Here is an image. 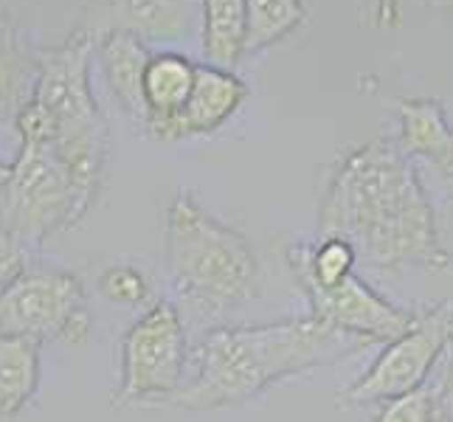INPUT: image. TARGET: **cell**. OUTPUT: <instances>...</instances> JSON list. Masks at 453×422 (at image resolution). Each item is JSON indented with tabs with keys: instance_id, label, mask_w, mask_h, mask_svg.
I'll list each match as a JSON object with an SVG mask.
<instances>
[{
	"instance_id": "cell-1",
	"label": "cell",
	"mask_w": 453,
	"mask_h": 422,
	"mask_svg": "<svg viewBox=\"0 0 453 422\" xmlns=\"http://www.w3.org/2000/svg\"><path fill=\"white\" fill-rule=\"evenodd\" d=\"M316 226L321 237L347 240L372 271L450 268L431 197L411 155L392 138H372L338 155L321 186Z\"/></svg>"
},
{
	"instance_id": "cell-2",
	"label": "cell",
	"mask_w": 453,
	"mask_h": 422,
	"mask_svg": "<svg viewBox=\"0 0 453 422\" xmlns=\"http://www.w3.org/2000/svg\"><path fill=\"white\" fill-rule=\"evenodd\" d=\"M369 347L372 343L341 333L316 316L217 326L195 343L189 352L192 380H186L166 405L183 411L234 409L288 378L333 366Z\"/></svg>"
},
{
	"instance_id": "cell-3",
	"label": "cell",
	"mask_w": 453,
	"mask_h": 422,
	"mask_svg": "<svg viewBox=\"0 0 453 422\" xmlns=\"http://www.w3.org/2000/svg\"><path fill=\"white\" fill-rule=\"evenodd\" d=\"M93 49L96 40L80 28L65 42L42 49L35 93L18 119V141L51 147L96 197L111 155V124L90 85Z\"/></svg>"
},
{
	"instance_id": "cell-4",
	"label": "cell",
	"mask_w": 453,
	"mask_h": 422,
	"mask_svg": "<svg viewBox=\"0 0 453 422\" xmlns=\"http://www.w3.org/2000/svg\"><path fill=\"white\" fill-rule=\"evenodd\" d=\"M164 262L172 288L200 318H220L259 295V259L248 237L186 189L164 209Z\"/></svg>"
},
{
	"instance_id": "cell-5",
	"label": "cell",
	"mask_w": 453,
	"mask_h": 422,
	"mask_svg": "<svg viewBox=\"0 0 453 422\" xmlns=\"http://www.w3.org/2000/svg\"><path fill=\"white\" fill-rule=\"evenodd\" d=\"M96 203L59 155L40 141H18L9 180L0 186V223L26 248L85 220Z\"/></svg>"
},
{
	"instance_id": "cell-6",
	"label": "cell",
	"mask_w": 453,
	"mask_h": 422,
	"mask_svg": "<svg viewBox=\"0 0 453 422\" xmlns=\"http://www.w3.org/2000/svg\"><path fill=\"white\" fill-rule=\"evenodd\" d=\"M189 343L180 310L172 302H152L119 343L116 409L124 405H166L183 386Z\"/></svg>"
},
{
	"instance_id": "cell-7",
	"label": "cell",
	"mask_w": 453,
	"mask_h": 422,
	"mask_svg": "<svg viewBox=\"0 0 453 422\" xmlns=\"http://www.w3.org/2000/svg\"><path fill=\"white\" fill-rule=\"evenodd\" d=\"M90 333V310L82 279L54 265H28L0 293V335L31 341L82 343Z\"/></svg>"
},
{
	"instance_id": "cell-8",
	"label": "cell",
	"mask_w": 453,
	"mask_h": 422,
	"mask_svg": "<svg viewBox=\"0 0 453 422\" xmlns=\"http://www.w3.org/2000/svg\"><path fill=\"white\" fill-rule=\"evenodd\" d=\"M453 343V304L419 307L417 321L409 333L383 343L364 378H357L347 392L338 395L341 409H361V405H383L403 395L423 388L440 357Z\"/></svg>"
},
{
	"instance_id": "cell-9",
	"label": "cell",
	"mask_w": 453,
	"mask_h": 422,
	"mask_svg": "<svg viewBox=\"0 0 453 422\" xmlns=\"http://www.w3.org/2000/svg\"><path fill=\"white\" fill-rule=\"evenodd\" d=\"M302 293L307 295L310 316L352 338H361L372 347L400 338L417 321V310L397 307L355 273L333 290L302 285Z\"/></svg>"
},
{
	"instance_id": "cell-10",
	"label": "cell",
	"mask_w": 453,
	"mask_h": 422,
	"mask_svg": "<svg viewBox=\"0 0 453 422\" xmlns=\"http://www.w3.org/2000/svg\"><path fill=\"white\" fill-rule=\"evenodd\" d=\"M203 23V0H85L80 31L133 35L142 42H180Z\"/></svg>"
},
{
	"instance_id": "cell-11",
	"label": "cell",
	"mask_w": 453,
	"mask_h": 422,
	"mask_svg": "<svg viewBox=\"0 0 453 422\" xmlns=\"http://www.w3.org/2000/svg\"><path fill=\"white\" fill-rule=\"evenodd\" d=\"M248 99V85L234 71L197 62V76L189 102L175 116L166 141L203 138L211 135L234 119L242 102Z\"/></svg>"
},
{
	"instance_id": "cell-12",
	"label": "cell",
	"mask_w": 453,
	"mask_h": 422,
	"mask_svg": "<svg viewBox=\"0 0 453 422\" xmlns=\"http://www.w3.org/2000/svg\"><path fill=\"white\" fill-rule=\"evenodd\" d=\"M96 54L102 76L111 88L119 107L130 116L135 127L144 130L147 124V102H144V73L152 59L147 42L133 35H104L96 40Z\"/></svg>"
},
{
	"instance_id": "cell-13",
	"label": "cell",
	"mask_w": 453,
	"mask_h": 422,
	"mask_svg": "<svg viewBox=\"0 0 453 422\" xmlns=\"http://www.w3.org/2000/svg\"><path fill=\"white\" fill-rule=\"evenodd\" d=\"M197 76V62L178 51L152 54L144 73V102H147V124L144 133L155 141H166L175 116L189 102Z\"/></svg>"
},
{
	"instance_id": "cell-14",
	"label": "cell",
	"mask_w": 453,
	"mask_h": 422,
	"mask_svg": "<svg viewBox=\"0 0 453 422\" xmlns=\"http://www.w3.org/2000/svg\"><path fill=\"white\" fill-rule=\"evenodd\" d=\"M40 54L12 20L0 18V138H18V119L37 85Z\"/></svg>"
},
{
	"instance_id": "cell-15",
	"label": "cell",
	"mask_w": 453,
	"mask_h": 422,
	"mask_svg": "<svg viewBox=\"0 0 453 422\" xmlns=\"http://www.w3.org/2000/svg\"><path fill=\"white\" fill-rule=\"evenodd\" d=\"M400 147L409 155L428 158L453 180V130L440 99H400Z\"/></svg>"
},
{
	"instance_id": "cell-16",
	"label": "cell",
	"mask_w": 453,
	"mask_h": 422,
	"mask_svg": "<svg viewBox=\"0 0 453 422\" xmlns=\"http://www.w3.org/2000/svg\"><path fill=\"white\" fill-rule=\"evenodd\" d=\"M200 45L209 65L237 68L245 59V0H203Z\"/></svg>"
},
{
	"instance_id": "cell-17",
	"label": "cell",
	"mask_w": 453,
	"mask_h": 422,
	"mask_svg": "<svg viewBox=\"0 0 453 422\" xmlns=\"http://www.w3.org/2000/svg\"><path fill=\"white\" fill-rule=\"evenodd\" d=\"M40 386V341L0 335V417L23 411Z\"/></svg>"
},
{
	"instance_id": "cell-18",
	"label": "cell",
	"mask_w": 453,
	"mask_h": 422,
	"mask_svg": "<svg viewBox=\"0 0 453 422\" xmlns=\"http://www.w3.org/2000/svg\"><path fill=\"white\" fill-rule=\"evenodd\" d=\"M304 20V0H245V57L273 49Z\"/></svg>"
},
{
	"instance_id": "cell-19",
	"label": "cell",
	"mask_w": 453,
	"mask_h": 422,
	"mask_svg": "<svg viewBox=\"0 0 453 422\" xmlns=\"http://www.w3.org/2000/svg\"><path fill=\"white\" fill-rule=\"evenodd\" d=\"M99 293L107 302L124 304V307H138L150 302V281L147 276L127 262H116L107 265L99 273Z\"/></svg>"
},
{
	"instance_id": "cell-20",
	"label": "cell",
	"mask_w": 453,
	"mask_h": 422,
	"mask_svg": "<svg viewBox=\"0 0 453 422\" xmlns=\"http://www.w3.org/2000/svg\"><path fill=\"white\" fill-rule=\"evenodd\" d=\"M374 422H445L431 386L426 383L411 395H403L397 400H388L380 405Z\"/></svg>"
},
{
	"instance_id": "cell-21",
	"label": "cell",
	"mask_w": 453,
	"mask_h": 422,
	"mask_svg": "<svg viewBox=\"0 0 453 422\" xmlns=\"http://www.w3.org/2000/svg\"><path fill=\"white\" fill-rule=\"evenodd\" d=\"M28 268V248L0 223V293L12 288Z\"/></svg>"
},
{
	"instance_id": "cell-22",
	"label": "cell",
	"mask_w": 453,
	"mask_h": 422,
	"mask_svg": "<svg viewBox=\"0 0 453 422\" xmlns=\"http://www.w3.org/2000/svg\"><path fill=\"white\" fill-rule=\"evenodd\" d=\"M403 18L400 0H374L372 6V23L378 28H397Z\"/></svg>"
},
{
	"instance_id": "cell-23",
	"label": "cell",
	"mask_w": 453,
	"mask_h": 422,
	"mask_svg": "<svg viewBox=\"0 0 453 422\" xmlns=\"http://www.w3.org/2000/svg\"><path fill=\"white\" fill-rule=\"evenodd\" d=\"M423 6H428V9H453V0H419Z\"/></svg>"
},
{
	"instance_id": "cell-24",
	"label": "cell",
	"mask_w": 453,
	"mask_h": 422,
	"mask_svg": "<svg viewBox=\"0 0 453 422\" xmlns=\"http://www.w3.org/2000/svg\"><path fill=\"white\" fill-rule=\"evenodd\" d=\"M9 172H12V161H4L0 158V186L9 180Z\"/></svg>"
},
{
	"instance_id": "cell-25",
	"label": "cell",
	"mask_w": 453,
	"mask_h": 422,
	"mask_svg": "<svg viewBox=\"0 0 453 422\" xmlns=\"http://www.w3.org/2000/svg\"><path fill=\"white\" fill-rule=\"evenodd\" d=\"M12 4H18V0H0V18H4V20H6V9H9Z\"/></svg>"
}]
</instances>
